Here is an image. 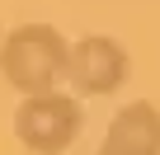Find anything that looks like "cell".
<instances>
[{"mask_svg":"<svg viewBox=\"0 0 160 155\" xmlns=\"http://www.w3.org/2000/svg\"><path fill=\"white\" fill-rule=\"evenodd\" d=\"M99 155H160V108L146 99L122 104L99 141Z\"/></svg>","mask_w":160,"mask_h":155,"instance_id":"obj_4","label":"cell"},{"mask_svg":"<svg viewBox=\"0 0 160 155\" xmlns=\"http://www.w3.org/2000/svg\"><path fill=\"white\" fill-rule=\"evenodd\" d=\"M80 127H85V108H80V94L66 90H47V94H24L14 108V136L24 150L33 155H61Z\"/></svg>","mask_w":160,"mask_h":155,"instance_id":"obj_2","label":"cell"},{"mask_svg":"<svg viewBox=\"0 0 160 155\" xmlns=\"http://www.w3.org/2000/svg\"><path fill=\"white\" fill-rule=\"evenodd\" d=\"M132 75V56L118 38L108 33H90V38H75L71 42V70L66 80L80 99H108L127 85Z\"/></svg>","mask_w":160,"mask_h":155,"instance_id":"obj_3","label":"cell"},{"mask_svg":"<svg viewBox=\"0 0 160 155\" xmlns=\"http://www.w3.org/2000/svg\"><path fill=\"white\" fill-rule=\"evenodd\" d=\"M5 33H10V28H5V24H0V42H5Z\"/></svg>","mask_w":160,"mask_h":155,"instance_id":"obj_5","label":"cell"},{"mask_svg":"<svg viewBox=\"0 0 160 155\" xmlns=\"http://www.w3.org/2000/svg\"><path fill=\"white\" fill-rule=\"evenodd\" d=\"M66 70H71V42L52 24H19L0 42V75L19 94L61 90Z\"/></svg>","mask_w":160,"mask_h":155,"instance_id":"obj_1","label":"cell"}]
</instances>
